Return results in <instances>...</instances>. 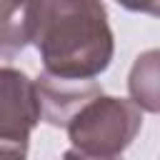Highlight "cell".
Instances as JSON below:
<instances>
[{"label": "cell", "instance_id": "5", "mask_svg": "<svg viewBox=\"0 0 160 160\" xmlns=\"http://www.w3.org/2000/svg\"><path fill=\"white\" fill-rule=\"evenodd\" d=\"M38 0H0V58L12 60L32 38Z\"/></svg>", "mask_w": 160, "mask_h": 160}, {"label": "cell", "instance_id": "4", "mask_svg": "<svg viewBox=\"0 0 160 160\" xmlns=\"http://www.w3.org/2000/svg\"><path fill=\"white\" fill-rule=\"evenodd\" d=\"M35 82V95H38V108H40V120L65 128L68 120L95 95L102 92V88L92 78H55L42 72Z\"/></svg>", "mask_w": 160, "mask_h": 160}, {"label": "cell", "instance_id": "3", "mask_svg": "<svg viewBox=\"0 0 160 160\" xmlns=\"http://www.w3.org/2000/svg\"><path fill=\"white\" fill-rule=\"evenodd\" d=\"M38 122L35 82L15 68H0V140L28 142Z\"/></svg>", "mask_w": 160, "mask_h": 160}, {"label": "cell", "instance_id": "7", "mask_svg": "<svg viewBox=\"0 0 160 160\" xmlns=\"http://www.w3.org/2000/svg\"><path fill=\"white\" fill-rule=\"evenodd\" d=\"M28 142L18 140H0V160H25Z\"/></svg>", "mask_w": 160, "mask_h": 160}, {"label": "cell", "instance_id": "1", "mask_svg": "<svg viewBox=\"0 0 160 160\" xmlns=\"http://www.w3.org/2000/svg\"><path fill=\"white\" fill-rule=\"evenodd\" d=\"M55 78H95L112 60V30L100 0H38L32 38Z\"/></svg>", "mask_w": 160, "mask_h": 160}, {"label": "cell", "instance_id": "9", "mask_svg": "<svg viewBox=\"0 0 160 160\" xmlns=\"http://www.w3.org/2000/svg\"><path fill=\"white\" fill-rule=\"evenodd\" d=\"M62 160H122V158H102V155H88V152H80V150L70 148V150L65 152V158H62Z\"/></svg>", "mask_w": 160, "mask_h": 160}, {"label": "cell", "instance_id": "8", "mask_svg": "<svg viewBox=\"0 0 160 160\" xmlns=\"http://www.w3.org/2000/svg\"><path fill=\"white\" fill-rule=\"evenodd\" d=\"M122 8L132 10V12H148V15H158V2L160 0H118Z\"/></svg>", "mask_w": 160, "mask_h": 160}, {"label": "cell", "instance_id": "6", "mask_svg": "<svg viewBox=\"0 0 160 160\" xmlns=\"http://www.w3.org/2000/svg\"><path fill=\"white\" fill-rule=\"evenodd\" d=\"M130 95L140 110L158 112V52L155 50L138 58L130 72Z\"/></svg>", "mask_w": 160, "mask_h": 160}, {"label": "cell", "instance_id": "2", "mask_svg": "<svg viewBox=\"0 0 160 160\" xmlns=\"http://www.w3.org/2000/svg\"><path fill=\"white\" fill-rule=\"evenodd\" d=\"M142 125V110L132 100L95 95L70 120L68 135L75 150L102 158H120Z\"/></svg>", "mask_w": 160, "mask_h": 160}]
</instances>
